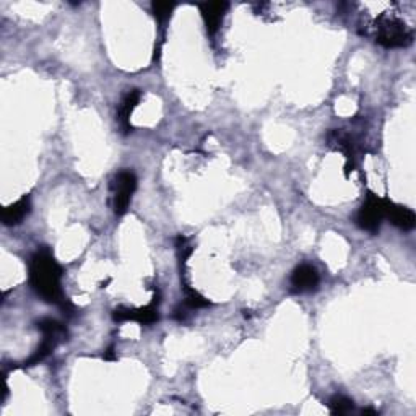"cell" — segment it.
<instances>
[{
    "instance_id": "cell-1",
    "label": "cell",
    "mask_w": 416,
    "mask_h": 416,
    "mask_svg": "<svg viewBox=\"0 0 416 416\" xmlns=\"http://www.w3.org/2000/svg\"><path fill=\"white\" fill-rule=\"evenodd\" d=\"M28 269H30V285L38 296H41L46 303L57 304L64 310L70 306L60 286L62 267L47 249L33 254Z\"/></svg>"
},
{
    "instance_id": "cell-2",
    "label": "cell",
    "mask_w": 416,
    "mask_h": 416,
    "mask_svg": "<svg viewBox=\"0 0 416 416\" xmlns=\"http://www.w3.org/2000/svg\"><path fill=\"white\" fill-rule=\"evenodd\" d=\"M373 38L384 47H407L412 44L413 35L402 20L393 16H381L373 26Z\"/></svg>"
},
{
    "instance_id": "cell-3",
    "label": "cell",
    "mask_w": 416,
    "mask_h": 416,
    "mask_svg": "<svg viewBox=\"0 0 416 416\" xmlns=\"http://www.w3.org/2000/svg\"><path fill=\"white\" fill-rule=\"evenodd\" d=\"M137 189V176L129 169H122L116 173L113 181H111V201H113V212L114 215L122 216L132 202V196H134Z\"/></svg>"
},
{
    "instance_id": "cell-4",
    "label": "cell",
    "mask_w": 416,
    "mask_h": 416,
    "mask_svg": "<svg viewBox=\"0 0 416 416\" xmlns=\"http://www.w3.org/2000/svg\"><path fill=\"white\" fill-rule=\"evenodd\" d=\"M386 201L387 198H379L374 193H369L366 202L358 210L356 223L361 230L376 235L381 228L382 220L386 218Z\"/></svg>"
},
{
    "instance_id": "cell-5",
    "label": "cell",
    "mask_w": 416,
    "mask_h": 416,
    "mask_svg": "<svg viewBox=\"0 0 416 416\" xmlns=\"http://www.w3.org/2000/svg\"><path fill=\"white\" fill-rule=\"evenodd\" d=\"M319 283H320V276L317 274V270L309 264L298 265L290 276L291 291L298 293V295L317 290Z\"/></svg>"
},
{
    "instance_id": "cell-6",
    "label": "cell",
    "mask_w": 416,
    "mask_h": 416,
    "mask_svg": "<svg viewBox=\"0 0 416 416\" xmlns=\"http://www.w3.org/2000/svg\"><path fill=\"white\" fill-rule=\"evenodd\" d=\"M113 319L116 322H125V320H135L142 325H152L159 319L158 308L154 304H150L145 308L130 309V308H118L113 310Z\"/></svg>"
},
{
    "instance_id": "cell-7",
    "label": "cell",
    "mask_w": 416,
    "mask_h": 416,
    "mask_svg": "<svg viewBox=\"0 0 416 416\" xmlns=\"http://www.w3.org/2000/svg\"><path fill=\"white\" fill-rule=\"evenodd\" d=\"M386 218L390 220L392 225L402 231H412L416 225V216L413 210L403 205H397L390 201H386Z\"/></svg>"
},
{
    "instance_id": "cell-8",
    "label": "cell",
    "mask_w": 416,
    "mask_h": 416,
    "mask_svg": "<svg viewBox=\"0 0 416 416\" xmlns=\"http://www.w3.org/2000/svg\"><path fill=\"white\" fill-rule=\"evenodd\" d=\"M226 10H228V4L226 2H208L201 5L202 18L210 35H215V33L220 30L226 15Z\"/></svg>"
},
{
    "instance_id": "cell-9",
    "label": "cell",
    "mask_w": 416,
    "mask_h": 416,
    "mask_svg": "<svg viewBox=\"0 0 416 416\" xmlns=\"http://www.w3.org/2000/svg\"><path fill=\"white\" fill-rule=\"evenodd\" d=\"M140 98H142V93L138 90H132L122 98L119 109H118V120L124 134H129V132L132 130L130 116L132 113H134V109L138 106V103H140Z\"/></svg>"
},
{
    "instance_id": "cell-10",
    "label": "cell",
    "mask_w": 416,
    "mask_h": 416,
    "mask_svg": "<svg viewBox=\"0 0 416 416\" xmlns=\"http://www.w3.org/2000/svg\"><path fill=\"white\" fill-rule=\"evenodd\" d=\"M31 212V201L30 197L25 196L15 203L9 205L2 212V221L5 226H16L25 220V216Z\"/></svg>"
},
{
    "instance_id": "cell-11",
    "label": "cell",
    "mask_w": 416,
    "mask_h": 416,
    "mask_svg": "<svg viewBox=\"0 0 416 416\" xmlns=\"http://www.w3.org/2000/svg\"><path fill=\"white\" fill-rule=\"evenodd\" d=\"M354 408L353 400L345 395H334L329 400V410L332 415H347Z\"/></svg>"
},
{
    "instance_id": "cell-12",
    "label": "cell",
    "mask_w": 416,
    "mask_h": 416,
    "mask_svg": "<svg viewBox=\"0 0 416 416\" xmlns=\"http://www.w3.org/2000/svg\"><path fill=\"white\" fill-rule=\"evenodd\" d=\"M176 5L169 2H153L152 4V13L159 25H164L169 20L171 13H173Z\"/></svg>"
},
{
    "instance_id": "cell-13",
    "label": "cell",
    "mask_w": 416,
    "mask_h": 416,
    "mask_svg": "<svg viewBox=\"0 0 416 416\" xmlns=\"http://www.w3.org/2000/svg\"><path fill=\"white\" fill-rule=\"evenodd\" d=\"M184 293H186V304L189 308L198 309V308H207L210 304L207 299L201 295V293L191 288L189 283H184Z\"/></svg>"
},
{
    "instance_id": "cell-14",
    "label": "cell",
    "mask_w": 416,
    "mask_h": 416,
    "mask_svg": "<svg viewBox=\"0 0 416 416\" xmlns=\"http://www.w3.org/2000/svg\"><path fill=\"white\" fill-rule=\"evenodd\" d=\"M104 359H114V347L108 348V353L104 354Z\"/></svg>"
},
{
    "instance_id": "cell-15",
    "label": "cell",
    "mask_w": 416,
    "mask_h": 416,
    "mask_svg": "<svg viewBox=\"0 0 416 416\" xmlns=\"http://www.w3.org/2000/svg\"><path fill=\"white\" fill-rule=\"evenodd\" d=\"M363 415H377V412L373 408H366V410H363Z\"/></svg>"
}]
</instances>
